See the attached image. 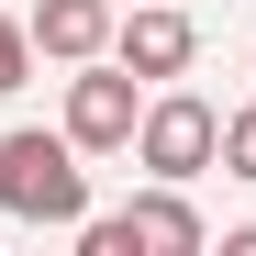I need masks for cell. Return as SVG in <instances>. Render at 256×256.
<instances>
[{
	"label": "cell",
	"instance_id": "7a4b0ae2",
	"mask_svg": "<svg viewBox=\"0 0 256 256\" xmlns=\"http://www.w3.org/2000/svg\"><path fill=\"white\" fill-rule=\"evenodd\" d=\"M212 234H200V212H190V190L178 178H145L122 212H90L78 223V256H200Z\"/></svg>",
	"mask_w": 256,
	"mask_h": 256
},
{
	"label": "cell",
	"instance_id": "6da1fadb",
	"mask_svg": "<svg viewBox=\"0 0 256 256\" xmlns=\"http://www.w3.org/2000/svg\"><path fill=\"white\" fill-rule=\"evenodd\" d=\"M0 212L34 234H78L90 223V156L67 134H45V122H12L0 134Z\"/></svg>",
	"mask_w": 256,
	"mask_h": 256
},
{
	"label": "cell",
	"instance_id": "8992f818",
	"mask_svg": "<svg viewBox=\"0 0 256 256\" xmlns=\"http://www.w3.org/2000/svg\"><path fill=\"white\" fill-rule=\"evenodd\" d=\"M22 34H34V56H56V67H78V56H112V0H45Z\"/></svg>",
	"mask_w": 256,
	"mask_h": 256
},
{
	"label": "cell",
	"instance_id": "5b68a950",
	"mask_svg": "<svg viewBox=\"0 0 256 256\" xmlns=\"http://www.w3.org/2000/svg\"><path fill=\"white\" fill-rule=\"evenodd\" d=\"M112 56L145 78V90H167V78H190L200 56V22L178 12V0H134V12H112Z\"/></svg>",
	"mask_w": 256,
	"mask_h": 256
},
{
	"label": "cell",
	"instance_id": "277c9868",
	"mask_svg": "<svg viewBox=\"0 0 256 256\" xmlns=\"http://www.w3.org/2000/svg\"><path fill=\"white\" fill-rule=\"evenodd\" d=\"M134 112H145V78H134V67H122V56H78L56 134H67L78 156H122V145H134Z\"/></svg>",
	"mask_w": 256,
	"mask_h": 256
},
{
	"label": "cell",
	"instance_id": "3957f363",
	"mask_svg": "<svg viewBox=\"0 0 256 256\" xmlns=\"http://www.w3.org/2000/svg\"><path fill=\"white\" fill-rule=\"evenodd\" d=\"M122 156H134L145 178H178V190H190L200 167L223 156V112H212L200 90H178V78H167V90L134 112V145H122Z\"/></svg>",
	"mask_w": 256,
	"mask_h": 256
},
{
	"label": "cell",
	"instance_id": "ba28073f",
	"mask_svg": "<svg viewBox=\"0 0 256 256\" xmlns=\"http://www.w3.org/2000/svg\"><path fill=\"white\" fill-rule=\"evenodd\" d=\"M22 78H34V34H22L12 12H0V100H12V90H22Z\"/></svg>",
	"mask_w": 256,
	"mask_h": 256
},
{
	"label": "cell",
	"instance_id": "52a82bcc",
	"mask_svg": "<svg viewBox=\"0 0 256 256\" xmlns=\"http://www.w3.org/2000/svg\"><path fill=\"white\" fill-rule=\"evenodd\" d=\"M212 167L256 190V100H245V112H223V156H212Z\"/></svg>",
	"mask_w": 256,
	"mask_h": 256
}]
</instances>
